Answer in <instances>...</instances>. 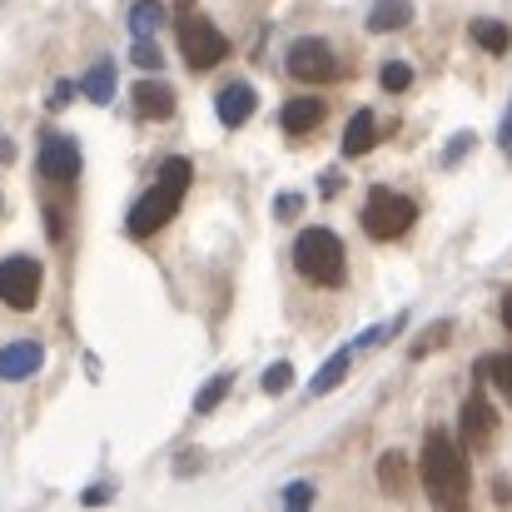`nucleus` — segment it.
Returning <instances> with one entry per match:
<instances>
[{
	"instance_id": "f257e3e1",
	"label": "nucleus",
	"mask_w": 512,
	"mask_h": 512,
	"mask_svg": "<svg viewBox=\"0 0 512 512\" xmlns=\"http://www.w3.org/2000/svg\"><path fill=\"white\" fill-rule=\"evenodd\" d=\"M418 473H423V488H428V498L438 508H463L468 503V458H463V448L443 428L428 433Z\"/></svg>"
},
{
	"instance_id": "f03ea898",
	"label": "nucleus",
	"mask_w": 512,
	"mask_h": 512,
	"mask_svg": "<svg viewBox=\"0 0 512 512\" xmlns=\"http://www.w3.org/2000/svg\"><path fill=\"white\" fill-rule=\"evenodd\" d=\"M294 269H299L309 284H319V289H339L343 269H348L339 234H334V229H304V234L294 239Z\"/></svg>"
},
{
	"instance_id": "7ed1b4c3",
	"label": "nucleus",
	"mask_w": 512,
	"mask_h": 512,
	"mask_svg": "<svg viewBox=\"0 0 512 512\" xmlns=\"http://www.w3.org/2000/svg\"><path fill=\"white\" fill-rule=\"evenodd\" d=\"M179 50H184L189 70H209V65H219L229 55V40L219 35V25L209 15H199V10L184 5L179 10Z\"/></svg>"
},
{
	"instance_id": "20e7f679",
	"label": "nucleus",
	"mask_w": 512,
	"mask_h": 512,
	"mask_svg": "<svg viewBox=\"0 0 512 512\" xmlns=\"http://www.w3.org/2000/svg\"><path fill=\"white\" fill-rule=\"evenodd\" d=\"M418 219V204L408 194H393V189H368V204H363V229L373 239H398L408 234Z\"/></svg>"
},
{
	"instance_id": "39448f33",
	"label": "nucleus",
	"mask_w": 512,
	"mask_h": 512,
	"mask_svg": "<svg viewBox=\"0 0 512 512\" xmlns=\"http://www.w3.org/2000/svg\"><path fill=\"white\" fill-rule=\"evenodd\" d=\"M40 299V264L15 254V259H0V304L10 309H35Z\"/></svg>"
},
{
	"instance_id": "423d86ee",
	"label": "nucleus",
	"mask_w": 512,
	"mask_h": 512,
	"mask_svg": "<svg viewBox=\"0 0 512 512\" xmlns=\"http://www.w3.org/2000/svg\"><path fill=\"white\" fill-rule=\"evenodd\" d=\"M179 199H184V194H174V189H165V184L155 179V189H145L140 204L130 209V239H150V234H160V229L174 219Z\"/></svg>"
},
{
	"instance_id": "0eeeda50",
	"label": "nucleus",
	"mask_w": 512,
	"mask_h": 512,
	"mask_svg": "<svg viewBox=\"0 0 512 512\" xmlns=\"http://www.w3.org/2000/svg\"><path fill=\"white\" fill-rule=\"evenodd\" d=\"M289 75L294 80H304V85H329V80H339V55L324 45V40H299L294 50H289Z\"/></svg>"
},
{
	"instance_id": "6e6552de",
	"label": "nucleus",
	"mask_w": 512,
	"mask_h": 512,
	"mask_svg": "<svg viewBox=\"0 0 512 512\" xmlns=\"http://www.w3.org/2000/svg\"><path fill=\"white\" fill-rule=\"evenodd\" d=\"M40 174L50 184H75L80 179V145L70 135H45L40 140Z\"/></svg>"
},
{
	"instance_id": "1a4fd4ad",
	"label": "nucleus",
	"mask_w": 512,
	"mask_h": 512,
	"mask_svg": "<svg viewBox=\"0 0 512 512\" xmlns=\"http://www.w3.org/2000/svg\"><path fill=\"white\" fill-rule=\"evenodd\" d=\"M463 438H468V448L473 453H488L493 448V433H498V413H493V403H488V393H473L468 403H463Z\"/></svg>"
},
{
	"instance_id": "9d476101",
	"label": "nucleus",
	"mask_w": 512,
	"mask_h": 512,
	"mask_svg": "<svg viewBox=\"0 0 512 512\" xmlns=\"http://www.w3.org/2000/svg\"><path fill=\"white\" fill-rule=\"evenodd\" d=\"M40 363H45V353H40V343H30V339H15V343L0 348V378H10V383L35 378Z\"/></svg>"
},
{
	"instance_id": "9b49d317",
	"label": "nucleus",
	"mask_w": 512,
	"mask_h": 512,
	"mask_svg": "<svg viewBox=\"0 0 512 512\" xmlns=\"http://www.w3.org/2000/svg\"><path fill=\"white\" fill-rule=\"evenodd\" d=\"M254 105H259V95H254L249 85H224V90H219V105H214V110H219V120H224L229 130H239V125H244V120L254 115Z\"/></svg>"
},
{
	"instance_id": "f8f14e48",
	"label": "nucleus",
	"mask_w": 512,
	"mask_h": 512,
	"mask_svg": "<svg viewBox=\"0 0 512 512\" xmlns=\"http://www.w3.org/2000/svg\"><path fill=\"white\" fill-rule=\"evenodd\" d=\"M324 115H329V110H324V100L304 95V100H289L279 120H284V130H289V135H309V130H319V125H324Z\"/></svg>"
},
{
	"instance_id": "ddd939ff",
	"label": "nucleus",
	"mask_w": 512,
	"mask_h": 512,
	"mask_svg": "<svg viewBox=\"0 0 512 512\" xmlns=\"http://www.w3.org/2000/svg\"><path fill=\"white\" fill-rule=\"evenodd\" d=\"M135 105H140L145 120H170L174 115V90L165 85V80H140V85H135Z\"/></svg>"
},
{
	"instance_id": "4468645a",
	"label": "nucleus",
	"mask_w": 512,
	"mask_h": 512,
	"mask_svg": "<svg viewBox=\"0 0 512 512\" xmlns=\"http://www.w3.org/2000/svg\"><path fill=\"white\" fill-rule=\"evenodd\" d=\"M378 145V125H373V110H358L353 120H348V130H343V155L348 160H358V155H368Z\"/></svg>"
},
{
	"instance_id": "2eb2a0df",
	"label": "nucleus",
	"mask_w": 512,
	"mask_h": 512,
	"mask_svg": "<svg viewBox=\"0 0 512 512\" xmlns=\"http://www.w3.org/2000/svg\"><path fill=\"white\" fill-rule=\"evenodd\" d=\"M408 20H413V5H408V0H373V10H368V30H373V35L403 30Z\"/></svg>"
},
{
	"instance_id": "dca6fc26",
	"label": "nucleus",
	"mask_w": 512,
	"mask_h": 512,
	"mask_svg": "<svg viewBox=\"0 0 512 512\" xmlns=\"http://www.w3.org/2000/svg\"><path fill=\"white\" fill-rule=\"evenodd\" d=\"M378 488H383L388 498H403V493H408V458H403V453H383V458H378Z\"/></svg>"
},
{
	"instance_id": "f3484780",
	"label": "nucleus",
	"mask_w": 512,
	"mask_h": 512,
	"mask_svg": "<svg viewBox=\"0 0 512 512\" xmlns=\"http://www.w3.org/2000/svg\"><path fill=\"white\" fill-rule=\"evenodd\" d=\"M473 40L488 50V55H508L512 45V30L503 25V20H473Z\"/></svg>"
},
{
	"instance_id": "a211bd4d",
	"label": "nucleus",
	"mask_w": 512,
	"mask_h": 512,
	"mask_svg": "<svg viewBox=\"0 0 512 512\" xmlns=\"http://www.w3.org/2000/svg\"><path fill=\"white\" fill-rule=\"evenodd\" d=\"M85 95H90L95 105H110V100H115V65H110V60H100V65L85 75Z\"/></svg>"
},
{
	"instance_id": "6ab92c4d",
	"label": "nucleus",
	"mask_w": 512,
	"mask_h": 512,
	"mask_svg": "<svg viewBox=\"0 0 512 512\" xmlns=\"http://www.w3.org/2000/svg\"><path fill=\"white\" fill-rule=\"evenodd\" d=\"M348 358H353V348H343V353H334L319 373H314V383H309V393H329V388H339L343 373H348Z\"/></svg>"
},
{
	"instance_id": "aec40b11",
	"label": "nucleus",
	"mask_w": 512,
	"mask_h": 512,
	"mask_svg": "<svg viewBox=\"0 0 512 512\" xmlns=\"http://www.w3.org/2000/svg\"><path fill=\"white\" fill-rule=\"evenodd\" d=\"M478 378H493L498 383V393L512 403V353H498V358H483L478 363Z\"/></svg>"
},
{
	"instance_id": "412c9836",
	"label": "nucleus",
	"mask_w": 512,
	"mask_h": 512,
	"mask_svg": "<svg viewBox=\"0 0 512 512\" xmlns=\"http://www.w3.org/2000/svg\"><path fill=\"white\" fill-rule=\"evenodd\" d=\"M160 20H165V10H160L155 0H140V5L130 10V35H150Z\"/></svg>"
},
{
	"instance_id": "4be33fe9",
	"label": "nucleus",
	"mask_w": 512,
	"mask_h": 512,
	"mask_svg": "<svg viewBox=\"0 0 512 512\" xmlns=\"http://www.w3.org/2000/svg\"><path fill=\"white\" fill-rule=\"evenodd\" d=\"M229 383H234V373H219L214 383H204V388H199V398H194V413L219 408V403H224V393H229Z\"/></svg>"
},
{
	"instance_id": "5701e85b",
	"label": "nucleus",
	"mask_w": 512,
	"mask_h": 512,
	"mask_svg": "<svg viewBox=\"0 0 512 512\" xmlns=\"http://www.w3.org/2000/svg\"><path fill=\"white\" fill-rule=\"evenodd\" d=\"M378 80H383V90H388V95H398V90H408V85H413V70H408L403 60H388Z\"/></svg>"
},
{
	"instance_id": "b1692460",
	"label": "nucleus",
	"mask_w": 512,
	"mask_h": 512,
	"mask_svg": "<svg viewBox=\"0 0 512 512\" xmlns=\"http://www.w3.org/2000/svg\"><path fill=\"white\" fill-rule=\"evenodd\" d=\"M189 160H170V165H165V170H160V184H165V189H174V194H184V189H189Z\"/></svg>"
},
{
	"instance_id": "393cba45",
	"label": "nucleus",
	"mask_w": 512,
	"mask_h": 512,
	"mask_svg": "<svg viewBox=\"0 0 512 512\" xmlns=\"http://www.w3.org/2000/svg\"><path fill=\"white\" fill-rule=\"evenodd\" d=\"M130 55H135V65H145V70H160V65H165V55L155 50V40H150V35H140Z\"/></svg>"
},
{
	"instance_id": "a878e982",
	"label": "nucleus",
	"mask_w": 512,
	"mask_h": 512,
	"mask_svg": "<svg viewBox=\"0 0 512 512\" xmlns=\"http://www.w3.org/2000/svg\"><path fill=\"white\" fill-rule=\"evenodd\" d=\"M448 334H453V324H433V329H428L423 339L413 343V358H428V353H433L438 343H448Z\"/></svg>"
},
{
	"instance_id": "bb28decb",
	"label": "nucleus",
	"mask_w": 512,
	"mask_h": 512,
	"mask_svg": "<svg viewBox=\"0 0 512 512\" xmlns=\"http://www.w3.org/2000/svg\"><path fill=\"white\" fill-rule=\"evenodd\" d=\"M294 383V363H274L269 373H264V393H284Z\"/></svg>"
},
{
	"instance_id": "cd10ccee",
	"label": "nucleus",
	"mask_w": 512,
	"mask_h": 512,
	"mask_svg": "<svg viewBox=\"0 0 512 512\" xmlns=\"http://www.w3.org/2000/svg\"><path fill=\"white\" fill-rule=\"evenodd\" d=\"M284 503H289V508H309V503H314V488H309V483H294V488H284Z\"/></svg>"
},
{
	"instance_id": "c85d7f7f",
	"label": "nucleus",
	"mask_w": 512,
	"mask_h": 512,
	"mask_svg": "<svg viewBox=\"0 0 512 512\" xmlns=\"http://www.w3.org/2000/svg\"><path fill=\"white\" fill-rule=\"evenodd\" d=\"M299 209H304V199H299L294 189H289V194H279V204H274V214H279V219H294Z\"/></svg>"
},
{
	"instance_id": "c756f323",
	"label": "nucleus",
	"mask_w": 512,
	"mask_h": 512,
	"mask_svg": "<svg viewBox=\"0 0 512 512\" xmlns=\"http://www.w3.org/2000/svg\"><path fill=\"white\" fill-rule=\"evenodd\" d=\"M463 150H473V135H458V140L443 150V165H458V160H463Z\"/></svg>"
},
{
	"instance_id": "7c9ffc66",
	"label": "nucleus",
	"mask_w": 512,
	"mask_h": 512,
	"mask_svg": "<svg viewBox=\"0 0 512 512\" xmlns=\"http://www.w3.org/2000/svg\"><path fill=\"white\" fill-rule=\"evenodd\" d=\"M498 145H503V155H512V105H508V120H503V135H498Z\"/></svg>"
},
{
	"instance_id": "2f4dec72",
	"label": "nucleus",
	"mask_w": 512,
	"mask_h": 512,
	"mask_svg": "<svg viewBox=\"0 0 512 512\" xmlns=\"http://www.w3.org/2000/svg\"><path fill=\"white\" fill-rule=\"evenodd\" d=\"M503 319H508V329H512V294L503 299Z\"/></svg>"
}]
</instances>
